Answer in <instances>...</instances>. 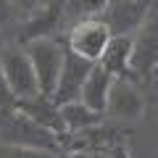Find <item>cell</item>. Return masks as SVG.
Instances as JSON below:
<instances>
[{
  "label": "cell",
  "instance_id": "6",
  "mask_svg": "<svg viewBox=\"0 0 158 158\" xmlns=\"http://www.w3.org/2000/svg\"><path fill=\"white\" fill-rule=\"evenodd\" d=\"M111 29L103 24V19H82V21H77L71 27V32H69L66 37V45L71 53H77V56L87 58V61L98 63L103 58V53H106L108 42H111Z\"/></svg>",
  "mask_w": 158,
  "mask_h": 158
},
{
  "label": "cell",
  "instance_id": "20",
  "mask_svg": "<svg viewBox=\"0 0 158 158\" xmlns=\"http://www.w3.org/2000/svg\"><path fill=\"white\" fill-rule=\"evenodd\" d=\"M69 158H111V153H98V150H77V153H66Z\"/></svg>",
  "mask_w": 158,
  "mask_h": 158
},
{
  "label": "cell",
  "instance_id": "5",
  "mask_svg": "<svg viewBox=\"0 0 158 158\" xmlns=\"http://www.w3.org/2000/svg\"><path fill=\"white\" fill-rule=\"evenodd\" d=\"M153 11V0H108L106 11L98 19H103L113 37H135L148 24Z\"/></svg>",
  "mask_w": 158,
  "mask_h": 158
},
{
  "label": "cell",
  "instance_id": "4",
  "mask_svg": "<svg viewBox=\"0 0 158 158\" xmlns=\"http://www.w3.org/2000/svg\"><path fill=\"white\" fill-rule=\"evenodd\" d=\"M66 19V0H45L37 11L21 19V24L13 32V45L27 48L34 40H48L56 37L61 21Z\"/></svg>",
  "mask_w": 158,
  "mask_h": 158
},
{
  "label": "cell",
  "instance_id": "8",
  "mask_svg": "<svg viewBox=\"0 0 158 158\" xmlns=\"http://www.w3.org/2000/svg\"><path fill=\"white\" fill-rule=\"evenodd\" d=\"M142 113H145V98L137 90V85L132 79H116L108 95L106 118L116 124H132V121H140Z\"/></svg>",
  "mask_w": 158,
  "mask_h": 158
},
{
  "label": "cell",
  "instance_id": "18",
  "mask_svg": "<svg viewBox=\"0 0 158 158\" xmlns=\"http://www.w3.org/2000/svg\"><path fill=\"white\" fill-rule=\"evenodd\" d=\"M11 3H13V8H16L19 13H24V16H29V13H32V11H37V8L42 6L45 0H11Z\"/></svg>",
  "mask_w": 158,
  "mask_h": 158
},
{
  "label": "cell",
  "instance_id": "14",
  "mask_svg": "<svg viewBox=\"0 0 158 158\" xmlns=\"http://www.w3.org/2000/svg\"><path fill=\"white\" fill-rule=\"evenodd\" d=\"M61 116H63V124H66V135H77V132H85L90 127L106 121V113L92 111L82 100H71L66 106H61Z\"/></svg>",
  "mask_w": 158,
  "mask_h": 158
},
{
  "label": "cell",
  "instance_id": "16",
  "mask_svg": "<svg viewBox=\"0 0 158 158\" xmlns=\"http://www.w3.org/2000/svg\"><path fill=\"white\" fill-rule=\"evenodd\" d=\"M0 158H69L66 153L40 150V148H19V145H0Z\"/></svg>",
  "mask_w": 158,
  "mask_h": 158
},
{
  "label": "cell",
  "instance_id": "7",
  "mask_svg": "<svg viewBox=\"0 0 158 158\" xmlns=\"http://www.w3.org/2000/svg\"><path fill=\"white\" fill-rule=\"evenodd\" d=\"M129 132L121 129V124L116 121H100V124L90 127L85 132L77 135H66L63 140V153H77V150H98V153H111L116 145L127 142Z\"/></svg>",
  "mask_w": 158,
  "mask_h": 158
},
{
  "label": "cell",
  "instance_id": "9",
  "mask_svg": "<svg viewBox=\"0 0 158 158\" xmlns=\"http://www.w3.org/2000/svg\"><path fill=\"white\" fill-rule=\"evenodd\" d=\"M92 66H95L92 61H87V58H82V56H77V53H71V50H69V45H66L63 71H61V79H58L56 92H53V103H56L58 108L66 106V103H71V100H79L82 87H85V79L90 77Z\"/></svg>",
  "mask_w": 158,
  "mask_h": 158
},
{
  "label": "cell",
  "instance_id": "10",
  "mask_svg": "<svg viewBox=\"0 0 158 158\" xmlns=\"http://www.w3.org/2000/svg\"><path fill=\"white\" fill-rule=\"evenodd\" d=\"M158 71V24L142 27L135 34V48H132V79L145 82Z\"/></svg>",
  "mask_w": 158,
  "mask_h": 158
},
{
  "label": "cell",
  "instance_id": "1",
  "mask_svg": "<svg viewBox=\"0 0 158 158\" xmlns=\"http://www.w3.org/2000/svg\"><path fill=\"white\" fill-rule=\"evenodd\" d=\"M0 145H19V148H40V150L63 153V137L40 127L37 121L21 113L16 106L0 111Z\"/></svg>",
  "mask_w": 158,
  "mask_h": 158
},
{
  "label": "cell",
  "instance_id": "21",
  "mask_svg": "<svg viewBox=\"0 0 158 158\" xmlns=\"http://www.w3.org/2000/svg\"><path fill=\"white\" fill-rule=\"evenodd\" d=\"M111 158H132V153H129V148H127V142H121V145H116L111 150Z\"/></svg>",
  "mask_w": 158,
  "mask_h": 158
},
{
  "label": "cell",
  "instance_id": "3",
  "mask_svg": "<svg viewBox=\"0 0 158 158\" xmlns=\"http://www.w3.org/2000/svg\"><path fill=\"white\" fill-rule=\"evenodd\" d=\"M0 71H3L6 85L11 87L16 100L40 95V82H37V74H34L27 48L13 45V42L0 48Z\"/></svg>",
  "mask_w": 158,
  "mask_h": 158
},
{
  "label": "cell",
  "instance_id": "19",
  "mask_svg": "<svg viewBox=\"0 0 158 158\" xmlns=\"http://www.w3.org/2000/svg\"><path fill=\"white\" fill-rule=\"evenodd\" d=\"M13 13H16V8H13L11 0H0V27H6Z\"/></svg>",
  "mask_w": 158,
  "mask_h": 158
},
{
  "label": "cell",
  "instance_id": "22",
  "mask_svg": "<svg viewBox=\"0 0 158 158\" xmlns=\"http://www.w3.org/2000/svg\"><path fill=\"white\" fill-rule=\"evenodd\" d=\"M153 3H156V0H153Z\"/></svg>",
  "mask_w": 158,
  "mask_h": 158
},
{
  "label": "cell",
  "instance_id": "13",
  "mask_svg": "<svg viewBox=\"0 0 158 158\" xmlns=\"http://www.w3.org/2000/svg\"><path fill=\"white\" fill-rule=\"evenodd\" d=\"M132 48H135V37H111L98 63L106 71H111L116 79H132Z\"/></svg>",
  "mask_w": 158,
  "mask_h": 158
},
{
  "label": "cell",
  "instance_id": "12",
  "mask_svg": "<svg viewBox=\"0 0 158 158\" xmlns=\"http://www.w3.org/2000/svg\"><path fill=\"white\" fill-rule=\"evenodd\" d=\"M113 82H116V77H113L111 71H106L100 63H95L92 71H90V77L85 79V87H82L79 100L85 103V106H90L92 111L106 113V108H108V95H111Z\"/></svg>",
  "mask_w": 158,
  "mask_h": 158
},
{
  "label": "cell",
  "instance_id": "15",
  "mask_svg": "<svg viewBox=\"0 0 158 158\" xmlns=\"http://www.w3.org/2000/svg\"><path fill=\"white\" fill-rule=\"evenodd\" d=\"M106 6L108 0H66V19H74V24L82 19H98Z\"/></svg>",
  "mask_w": 158,
  "mask_h": 158
},
{
  "label": "cell",
  "instance_id": "11",
  "mask_svg": "<svg viewBox=\"0 0 158 158\" xmlns=\"http://www.w3.org/2000/svg\"><path fill=\"white\" fill-rule=\"evenodd\" d=\"M16 108L21 113H27L32 121H37L40 127L56 132L66 140V124H63V116H61V108L53 103V98L48 95H34V98H24V100H16Z\"/></svg>",
  "mask_w": 158,
  "mask_h": 158
},
{
  "label": "cell",
  "instance_id": "17",
  "mask_svg": "<svg viewBox=\"0 0 158 158\" xmlns=\"http://www.w3.org/2000/svg\"><path fill=\"white\" fill-rule=\"evenodd\" d=\"M16 106V98H13L11 87L6 85V77H3V71H0V111H6V108Z\"/></svg>",
  "mask_w": 158,
  "mask_h": 158
},
{
  "label": "cell",
  "instance_id": "2",
  "mask_svg": "<svg viewBox=\"0 0 158 158\" xmlns=\"http://www.w3.org/2000/svg\"><path fill=\"white\" fill-rule=\"evenodd\" d=\"M27 53L32 58L34 74H37L40 92L53 98L58 79H61V71H63V61H66V40H61V37L34 40V42L27 45Z\"/></svg>",
  "mask_w": 158,
  "mask_h": 158
}]
</instances>
